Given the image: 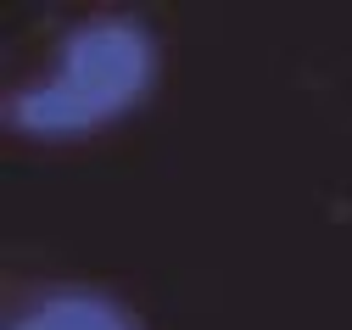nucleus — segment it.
<instances>
[{
	"mask_svg": "<svg viewBox=\"0 0 352 330\" xmlns=\"http://www.w3.org/2000/svg\"><path fill=\"white\" fill-rule=\"evenodd\" d=\"M151 79H157L151 34L135 17H96L62 39L51 73L34 90L12 96L6 118L34 140H73L123 118L151 90Z\"/></svg>",
	"mask_w": 352,
	"mask_h": 330,
	"instance_id": "f257e3e1",
	"label": "nucleus"
},
{
	"mask_svg": "<svg viewBox=\"0 0 352 330\" xmlns=\"http://www.w3.org/2000/svg\"><path fill=\"white\" fill-rule=\"evenodd\" d=\"M6 330H140V319L101 291H51L23 308Z\"/></svg>",
	"mask_w": 352,
	"mask_h": 330,
	"instance_id": "f03ea898",
	"label": "nucleus"
}]
</instances>
